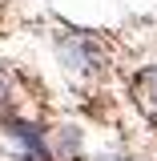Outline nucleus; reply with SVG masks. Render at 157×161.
I'll return each instance as SVG.
<instances>
[{
    "label": "nucleus",
    "mask_w": 157,
    "mask_h": 161,
    "mask_svg": "<svg viewBox=\"0 0 157 161\" xmlns=\"http://www.w3.org/2000/svg\"><path fill=\"white\" fill-rule=\"evenodd\" d=\"M57 57L69 73H81V77H93V73H101L109 64L105 44L97 36H89V32H64L57 40Z\"/></svg>",
    "instance_id": "obj_1"
},
{
    "label": "nucleus",
    "mask_w": 157,
    "mask_h": 161,
    "mask_svg": "<svg viewBox=\"0 0 157 161\" xmlns=\"http://www.w3.org/2000/svg\"><path fill=\"white\" fill-rule=\"evenodd\" d=\"M137 101L149 109V117H157V60L141 69V77H137Z\"/></svg>",
    "instance_id": "obj_2"
},
{
    "label": "nucleus",
    "mask_w": 157,
    "mask_h": 161,
    "mask_svg": "<svg viewBox=\"0 0 157 161\" xmlns=\"http://www.w3.org/2000/svg\"><path fill=\"white\" fill-rule=\"evenodd\" d=\"M8 109H12V77L0 69V117H4Z\"/></svg>",
    "instance_id": "obj_3"
},
{
    "label": "nucleus",
    "mask_w": 157,
    "mask_h": 161,
    "mask_svg": "<svg viewBox=\"0 0 157 161\" xmlns=\"http://www.w3.org/2000/svg\"><path fill=\"white\" fill-rule=\"evenodd\" d=\"M97 161H137V157H129V153H105V157H97Z\"/></svg>",
    "instance_id": "obj_4"
},
{
    "label": "nucleus",
    "mask_w": 157,
    "mask_h": 161,
    "mask_svg": "<svg viewBox=\"0 0 157 161\" xmlns=\"http://www.w3.org/2000/svg\"><path fill=\"white\" fill-rule=\"evenodd\" d=\"M0 8H4V0H0Z\"/></svg>",
    "instance_id": "obj_5"
}]
</instances>
